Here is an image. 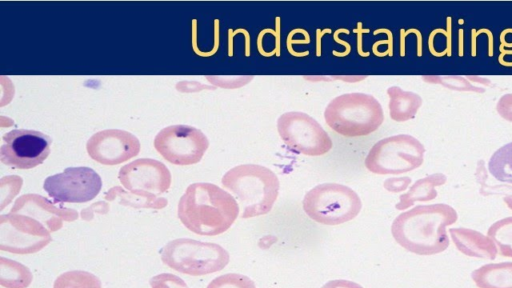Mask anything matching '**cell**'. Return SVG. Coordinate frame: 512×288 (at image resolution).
<instances>
[{
    "label": "cell",
    "mask_w": 512,
    "mask_h": 288,
    "mask_svg": "<svg viewBox=\"0 0 512 288\" xmlns=\"http://www.w3.org/2000/svg\"><path fill=\"white\" fill-rule=\"evenodd\" d=\"M422 79L430 84H438L447 89L484 93L491 86V80L477 75H427Z\"/></svg>",
    "instance_id": "cell-20"
},
{
    "label": "cell",
    "mask_w": 512,
    "mask_h": 288,
    "mask_svg": "<svg viewBox=\"0 0 512 288\" xmlns=\"http://www.w3.org/2000/svg\"><path fill=\"white\" fill-rule=\"evenodd\" d=\"M33 275L25 265L5 257H0V285L5 288H27Z\"/></svg>",
    "instance_id": "cell-21"
},
{
    "label": "cell",
    "mask_w": 512,
    "mask_h": 288,
    "mask_svg": "<svg viewBox=\"0 0 512 288\" xmlns=\"http://www.w3.org/2000/svg\"><path fill=\"white\" fill-rule=\"evenodd\" d=\"M389 100V113L392 120L405 122L415 117L422 105V98L411 91H405L398 86L387 89Z\"/></svg>",
    "instance_id": "cell-18"
},
{
    "label": "cell",
    "mask_w": 512,
    "mask_h": 288,
    "mask_svg": "<svg viewBox=\"0 0 512 288\" xmlns=\"http://www.w3.org/2000/svg\"><path fill=\"white\" fill-rule=\"evenodd\" d=\"M425 148L415 137L399 134L384 138L370 149L366 168L375 174H402L420 167Z\"/></svg>",
    "instance_id": "cell-7"
},
{
    "label": "cell",
    "mask_w": 512,
    "mask_h": 288,
    "mask_svg": "<svg viewBox=\"0 0 512 288\" xmlns=\"http://www.w3.org/2000/svg\"><path fill=\"white\" fill-rule=\"evenodd\" d=\"M303 209L309 218L324 225H339L354 219L362 208L358 194L338 183L319 184L303 198Z\"/></svg>",
    "instance_id": "cell-6"
},
{
    "label": "cell",
    "mask_w": 512,
    "mask_h": 288,
    "mask_svg": "<svg viewBox=\"0 0 512 288\" xmlns=\"http://www.w3.org/2000/svg\"><path fill=\"white\" fill-rule=\"evenodd\" d=\"M379 33H385L387 34L388 38L385 39V40H382V41H376L373 46H379V45H387V53H388V56H392L393 55V35H392V32L389 30V29H386V28H381V29H377L373 32L374 35H377Z\"/></svg>",
    "instance_id": "cell-29"
},
{
    "label": "cell",
    "mask_w": 512,
    "mask_h": 288,
    "mask_svg": "<svg viewBox=\"0 0 512 288\" xmlns=\"http://www.w3.org/2000/svg\"><path fill=\"white\" fill-rule=\"evenodd\" d=\"M229 259V253L222 246L190 238L174 239L161 250V260L165 265L191 276L220 271Z\"/></svg>",
    "instance_id": "cell-5"
},
{
    "label": "cell",
    "mask_w": 512,
    "mask_h": 288,
    "mask_svg": "<svg viewBox=\"0 0 512 288\" xmlns=\"http://www.w3.org/2000/svg\"><path fill=\"white\" fill-rule=\"evenodd\" d=\"M321 288H363L361 285L345 280V279H336L331 280L325 283Z\"/></svg>",
    "instance_id": "cell-30"
},
{
    "label": "cell",
    "mask_w": 512,
    "mask_h": 288,
    "mask_svg": "<svg viewBox=\"0 0 512 288\" xmlns=\"http://www.w3.org/2000/svg\"><path fill=\"white\" fill-rule=\"evenodd\" d=\"M151 288H189L186 282L172 273H160L149 280Z\"/></svg>",
    "instance_id": "cell-26"
},
{
    "label": "cell",
    "mask_w": 512,
    "mask_h": 288,
    "mask_svg": "<svg viewBox=\"0 0 512 288\" xmlns=\"http://www.w3.org/2000/svg\"><path fill=\"white\" fill-rule=\"evenodd\" d=\"M157 152L175 165L198 163L209 147L205 134L192 126L171 125L163 128L154 139Z\"/></svg>",
    "instance_id": "cell-9"
},
{
    "label": "cell",
    "mask_w": 512,
    "mask_h": 288,
    "mask_svg": "<svg viewBox=\"0 0 512 288\" xmlns=\"http://www.w3.org/2000/svg\"><path fill=\"white\" fill-rule=\"evenodd\" d=\"M457 219L456 210L448 204L418 205L394 219L391 233L405 250L417 255H434L448 248L446 227Z\"/></svg>",
    "instance_id": "cell-1"
},
{
    "label": "cell",
    "mask_w": 512,
    "mask_h": 288,
    "mask_svg": "<svg viewBox=\"0 0 512 288\" xmlns=\"http://www.w3.org/2000/svg\"><path fill=\"white\" fill-rule=\"evenodd\" d=\"M277 129L283 142L296 153L320 156L332 149L333 143L328 133L304 112L282 114L277 120Z\"/></svg>",
    "instance_id": "cell-8"
},
{
    "label": "cell",
    "mask_w": 512,
    "mask_h": 288,
    "mask_svg": "<svg viewBox=\"0 0 512 288\" xmlns=\"http://www.w3.org/2000/svg\"><path fill=\"white\" fill-rule=\"evenodd\" d=\"M447 177L443 173H434L417 180L406 193L399 197V202L395 205L397 210H404L416 202H425L437 197V186L446 183Z\"/></svg>",
    "instance_id": "cell-17"
},
{
    "label": "cell",
    "mask_w": 512,
    "mask_h": 288,
    "mask_svg": "<svg viewBox=\"0 0 512 288\" xmlns=\"http://www.w3.org/2000/svg\"><path fill=\"white\" fill-rule=\"evenodd\" d=\"M88 155L103 165H117L139 154L140 142L128 131L106 129L93 134L86 143Z\"/></svg>",
    "instance_id": "cell-14"
},
{
    "label": "cell",
    "mask_w": 512,
    "mask_h": 288,
    "mask_svg": "<svg viewBox=\"0 0 512 288\" xmlns=\"http://www.w3.org/2000/svg\"><path fill=\"white\" fill-rule=\"evenodd\" d=\"M121 184L131 193L157 198L171 185V173L160 161L140 158L124 165L118 173Z\"/></svg>",
    "instance_id": "cell-13"
},
{
    "label": "cell",
    "mask_w": 512,
    "mask_h": 288,
    "mask_svg": "<svg viewBox=\"0 0 512 288\" xmlns=\"http://www.w3.org/2000/svg\"><path fill=\"white\" fill-rule=\"evenodd\" d=\"M496 110L504 120L512 122V93H507L500 97Z\"/></svg>",
    "instance_id": "cell-28"
},
{
    "label": "cell",
    "mask_w": 512,
    "mask_h": 288,
    "mask_svg": "<svg viewBox=\"0 0 512 288\" xmlns=\"http://www.w3.org/2000/svg\"><path fill=\"white\" fill-rule=\"evenodd\" d=\"M222 185L235 194L243 209V219L267 214L277 200L280 183L269 168L258 164H241L222 177Z\"/></svg>",
    "instance_id": "cell-3"
},
{
    "label": "cell",
    "mask_w": 512,
    "mask_h": 288,
    "mask_svg": "<svg viewBox=\"0 0 512 288\" xmlns=\"http://www.w3.org/2000/svg\"><path fill=\"white\" fill-rule=\"evenodd\" d=\"M52 240L50 231L40 221L23 214L0 216V250L14 254H32Z\"/></svg>",
    "instance_id": "cell-10"
},
{
    "label": "cell",
    "mask_w": 512,
    "mask_h": 288,
    "mask_svg": "<svg viewBox=\"0 0 512 288\" xmlns=\"http://www.w3.org/2000/svg\"><path fill=\"white\" fill-rule=\"evenodd\" d=\"M471 277L478 288H512V262L485 264Z\"/></svg>",
    "instance_id": "cell-19"
},
{
    "label": "cell",
    "mask_w": 512,
    "mask_h": 288,
    "mask_svg": "<svg viewBox=\"0 0 512 288\" xmlns=\"http://www.w3.org/2000/svg\"><path fill=\"white\" fill-rule=\"evenodd\" d=\"M504 202L506 203V205L508 206V208L510 210H512V196L509 195V196H506L504 197Z\"/></svg>",
    "instance_id": "cell-35"
},
{
    "label": "cell",
    "mask_w": 512,
    "mask_h": 288,
    "mask_svg": "<svg viewBox=\"0 0 512 288\" xmlns=\"http://www.w3.org/2000/svg\"><path fill=\"white\" fill-rule=\"evenodd\" d=\"M411 184L410 177H391L384 181V188L392 193H398L405 191L408 186Z\"/></svg>",
    "instance_id": "cell-27"
},
{
    "label": "cell",
    "mask_w": 512,
    "mask_h": 288,
    "mask_svg": "<svg viewBox=\"0 0 512 288\" xmlns=\"http://www.w3.org/2000/svg\"><path fill=\"white\" fill-rule=\"evenodd\" d=\"M0 158L5 165L31 169L44 162L50 154L52 139L36 130L13 129L3 135Z\"/></svg>",
    "instance_id": "cell-12"
},
{
    "label": "cell",
    "mask_w": 512,
    "mask_h": 288,
    "mask_svg": "<svg viewBox=\"0 0 512 288\" xmlns=\"http://www.w3.org/2000/svg\"><path fill=\"white\" fill-rule=\"evenodd\" d=\"M338 35H339V31H338V29H337V30L334 32L333 38H334V40H335L338 44H340V45L344 46V47H345V50H344L343 52L333 51L332 53H333L335 56H337V57H344V56H347V55L351 52V45H350L348 42L344 41L343 39H340Z\"/></svg>",
    "instance_id": "cell-32"
},
{
    "label": "cell",
    "mask_w": 512,
    "mask_h": 288,
    "mask_svg": "<svg viewBox=\"0 0 512 288\" xmlns=\"http://www.w3.org/2000/svg\"><path fill=\"white\" fill-rule=\"evenodd\" d=\"M330 34L331 33V29L327 28V29H317V32H316V56H321V50H322V37L323 35L325 34Z\"/></svg>",
    "instance_id": "cell-34"
},
{
    "label": "cell",
    "mask_w": 512,
    "mask_h": 288,
    "mask_svg": "<svg viewBox=\"0 0 512 288\" xmlns=\"http://www.w3.org/2000/svg\"><path fill=\"white\" fill-rule=\"evenodd\" d=\"M488 170L496 180L512 184V142L493 153L488 162Z\"/></svg>",
    "instance_id": "cell-22"
},
{
    "label": "cell",
    "mask_w": 512,
    "mask_h": 288,
    "mask_svg": "<svg viewBox=\"0 0 512 288\" xmlns=\"http://www.w3.org/2000/svg\"><path fill=\"white\" fill-rule=\"evenodd\" d=\"M369 31H370L369 29H363L361 22H359L357 28L354 29V32L357 33V39H358V43H357L358 49H357V52L362 57H367L370 54V52H364L363 51V45H362V34L363 33H368Z\"/></svg>",
    "instance_id": "cell-31"
},
{
    "label": "cell",
    "mask_w": 512,
    "mask_h": 288,
    "mask_svg": "<svg viewBox=\"0 0 512 288\" xmlns=\"http://www.w3.org/2000/svg\"><path fill=\"white\" fill-rule=\"evenodd\" d=\"M324 118L338 134L359 137L376 131L384 121V113L375 97L353 92L332 99L325 108Z\"/></svg>",
    "instance_id": "cell-4"
},
{
    "label": "cell",
    "mask_w": 512,
    "mask_h": 288,
    "mask_svg": "<svg viewBox=\"0 0 512 288\" xmlns=\"http://www.w3.org/2000/svg\"><path fill=\"white\" fill-rule=\"evenodd\" d=\"M274 38H275V48L274 53L276 56L280 55V17L275 18V30H274Z\"/></svg>",
    "instance_id": "cell-33"
},
{
    "label": "cell",
    "mask_w": 512,
    "mask_h": 288,
    "mask_svg": "<svg viewBox=\"0 0 512 288\" xmlns=\"http://www.w3.org/2000/svg\"><path fill=\"white\" fill-rule=\"evenodd\" d=\"M499 250L500 255L512 257V217L494 222L487 231Z\"/></svg>",
    "instance_id": "cell-23"
},
{
    "label": "cell",
    "mask_w": 512,
    "mask_h": 288,
    "mask_svg": "<svg viewBox=\"0 0 512 288\" xmlns=\"http://www.w3.org/2000/svg\"><path fill=\"white\" fill-rule=\"evenodd\" d=\"M53 288H102V283L90 272L73 270L59 275L54 281Z\"/></svg>",
    "instance_id": "cell-24"
},
{
    "label": "cell",
    "mask_w": 512,
    "mask_h": 288,
    "mask_svg": "<svg viewBox=\"0 0 512 288\" xmlns=\"http://www.w3.org/2000/svg\"><path fill=\"white\" fill-rule=\"evenodd\" d=\"M452 241L456 248L466 256L494 260L497 247L493 240L469 228H450Z\"/></svg>",
    "instance_id": "cell-16"
},
{
    "label": "cell",
    "mask_w": 512,
    "mask_h": 288,
    "mask_svg": "<svg viewBox=\"0 0 512 288\" xmlns=\"http://www.w3.org/2000/svg\"><path fill=\"white\" fill-rule=\"evenodd\" d=\"M11 213L30 216L43 225L50 232H55L63 226V221H74L78 212L73 209L57 207L47 198L37 194H27L19 197L13 205Z\"/></svg>",
    "instance_id": "cell-15"
},
{
    "label": "cell",
    "mask_w": 512,
    "mask_h": 288,
    "mask_svg": "<svg viewBox=\"0 0 512 288\" xmlns=\"http://www.w3.org/2000/svg\"><path fill=\"white\" fill-rule=\"evenodd\" d=\"M43 188L54 203H85L99 194L102 180L89 167H68L61 173L48 176Z\"/></svg>",
    "instance_id": "cell-11"
},
{
    "label": "cell",
    "mask_w": 512,
    "mask_h": 288,
    "mask_svg": "<svg viewBox=\"0 0 512 288\" xmlns=\"http://www.w3.org/2000/svg\"><path fill=\"white\" fill-rule=\"evenodd\" d=\"M235 198L212 183H193L178 203V217L195 234L216 236L227 231L239 215Z\"/></svg>",
    "instance_id": "cell-2"
},
{
    "label": "cell",
    "mask_w": 512,
    "mask_h": 288,
    "mask_svg": "<svg viewBox=\"0 0 512 288\" xmlns=\"http://www.w3.org/2000/svg\"><path fill=\"white\" fill-rule=\"evenodd\" d=\"M206 288H256L254 282L239 273H228L214 278Z\"/></svg>",
    "instance_id": "cell-25"
}]
</instances>
